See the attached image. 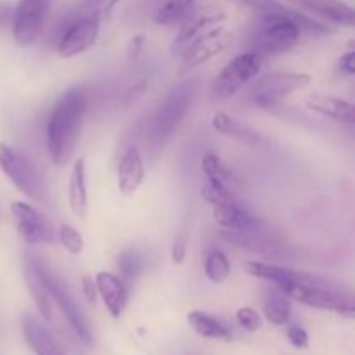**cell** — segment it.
I'll return each instance as SVG.
<instances>
[{
    "instance_id": "13",
    "label": "cell",
    "mask_w": 355,
    "mask_h": 355,
    "mask_svg": "<svg viewBox=\"0 0 355 355\" xmlns=\"http://www.w3.org/2000/svg\"><path fill=\"white\" fill-rule=\"evenodd\" d=\"M243 269L253 277L272 281L276 286H284V284H322L329 281L322 279V277L315 276V274L302 272V270H295L283 266H274V263L259 262V260L245 262L243 263Z\"/></svg>"
},
{
    "instance_id": "15",
    "label": "cell",
    "mask_w": 355,
    "mask_h": 355,
    "mask_svg": "<svg viewBox=\"0 0 355 355\" xmlns=\"http://www.w3.org/2000/svg\"><path fill=\"white\" fill-rule=\"evenodd\" d=\"M304 12L314 14L322 23L336 26H355V10L343 0H288Z\"/></svg>"
},
{
    "instance_id": "39",
    "label": "cell",
    "mask_w": 355,
    "mask_h": 355,
    "mask_svg": "<svg viewBox=\"0 0 355 355\" xmlns=\"http://www.w3.org/2000/svg\"><path fill=\"white\" fill-rule=\"evenodd\" d=\"M10 16H12L10 6L6 2V0H0V28H3L7 23H9Z\"/></svg>"
},
{
    "instance_id": "12",
    "label": "cell",
    "mask_w": 355,
    "mask_h": 355,
    "mask_svg": "<svg viewBox=\"0 0 355 355\" xmlns=\"http://www.w3.org/2000/svg\"><path fill=\"white\" fill-rule=\"evenodd\" d=\"M232 42V35L225 30L224 26L211 28V30H205L198 35L196 38L187 44V47L180 52L182 55V68L191 69L196 66L205 64L215 55L220 54L222 51L229 47Z\"/></svg>"
},
{
    "instance_id": "22",
    "label": "cell",
    "mask_w": 355,
    "mask_h": 355,
    "mask_svg": "<svg viewBox=\"0 0 355 355\" xmlns=\"http://www.w3.org/2000/svg\"><path fill=\"white\" fill-rule=\"evenodd\" d=\"M23 333L35 355H66L49 329L33 315H23Z\"/></svg>"
},
{
    "instance_id": "17",
    "label": "cell",
    "mask_w": 355,
    "mask_h": 355,
    "mask_svg": "<svg viewBox=\"0 0 355 355\" xmlns=\"http://www.w3.org/2000/svg\"><path fill=\"white\" fill-rule=\"evenodd\" d=\"M116 177L118 191H120L121 194L132 196V194L137 193L146 177L144 158H142L139 148L130 146V148L121 155L120 163H118L116 168Z\"/></svg>"
},
{
    "instance_id": "36",
    "label": "cell",
    "mask_w": 355,
    "mask_h": 355,
    "mask_svg": "<svg viewBox=\"0 0 355 355\" xmlns=\"http://www.w3.org/2000/svg\"><path fill=\"white\" fill-rule=\"evenodd\" d=\"M144 35L139 33V35H134V37L130 38V42H128V47H127V52H128V59H130L132 62H135L139 59V55H141L142 52V45H144Z\"/></svg>"
},
{
    "instance_id": "4",
    "label": "cell",
    "mask_w": 355,
    "mask_h": 355,
    "mask_svg": "<svg viewBox=\"0 0 355 355\" xmlns=\"http://www.w3.org/2000/svg\"><path fill=\"white\" fill-rule=\"evenodd\" d=\"M0 170L33 203L47 201V184L33 163L7 142H0Z\"/></svg>"
},
{
    "instance_id": "1",
    "label": "cell",
    "mask_w": 355,
    "mask_h": 355,
    "mask_svg": "<svg viewBox=\"0 0 355 355\" xmlns=\"http://www.w3.org/2000/svg\"><path fill=\"white\" fill-rule=\"evenodd\" d=\"M87 104L85 90L73 87L52 107L47 123V151L55 166H66L75 158Z\"/></svg>"
},
{
    "instance_id": "28",
    "label": "cell",
    "mask_w": 355,
    "mask_h": 355,
    "mask_svg": "<svg viewBox=\"0 0 355 355\" xmlns=\"http://www.w3.org/2000/svg\"><path fill=\"white\" fill-rule=\"evenodd\" d=\"M118 269H120L121 279L125 283H134L144 270L146 262L137 250H127L118 257Z\"/></svg>"
},
{
    "instance_id": "20",
    "label": "cell",
    "mask_w": 355,
    "mask_h": 355,
    "mask_svg": "<svg viewBox=\"0 0 355 355\" xmlns=\"http://www.w3.org/2000/svg\"><path fill=\"white\" fill-rule=\"evenodd\" d=\"M68 205L71 214L80 220H85L89 215V193H87L85 159H75L68 180Z\"/></svg>"
},
{
    "instance_id": "35",
    "label": "cell",
    "mask_w": 355,
    "mask_h": 355,
    "mask_svg": "<svg viewBox=\"0 0 355 355\" xmlns=\"http://www.w3.org/2000/svg\"><path fill=\"white\" fill-rule=\"evenodd\" d=\"M288 338H290L291 345L297 349H307L309 347V335L304 328L297 324H291L288 328Z\"/></svg>"
},
{
    "instance_id": "7",
    "label": "cell",
    "mask_w": 355,
    "mask_h": 355,
    "mask_svg": "<svg viewBox=\"0 0 355 355\" xmlns=\"http://www.w3.org/2000/svg\"><path fill=\"white\" fill-rule=\"evenodd\" d=\"M262 69V58L255 52H243L227 62L211 82V96L217 101L234 97Z\"/></svg>"
},
{
    "instance_id": "18",
    "label": "cell",
    "mask_w": 355,
    "mask_h": 355,
    "mask_svg": "<svg viewBox=\"0 0 355 355\" xmlns=\"http://www.w3.org/2000/svg\"><path fill=\"white\" fill-rule=\"evenodd\" d=\"M24 283H26L28 291H30L31 298H33L35 305H37L38 312L45 321H51L52 318V298L47 290L44 276L40 270V262L33 257L28 255L24 259Z\"/></svg>"
},
{
    "instance_id": "21",
    "label": "cell",
    "mask_w": 355,
    "mask_h": 355,
    "mask_svg": "<svg viewBox=\"0 0 355 355\" xmlns=\"http://www.w3.org/2000/svg\"><path fill=\"white\" fill-rule=\"evenodd\" d=\"M211 215L222 231H248L260 225L259 218L248 214L241 203L211 205Z\"/></svg>"
},
{
    "instance_id": "40",
    "label": "cell",
    "mask_w": 355,
    "mask_h": 355,
    "mask_svg": "<svg viewBox=\"0 0 355 355\" xmlns=\"http://www.w3.org/2000/svg\"><path fill=\"white\" fill-rule=\"evenodd\" d=\"M121 0H106V6H104V9L101 10V12H103V16H111V14H113V10H114V7L118 6V3H120Z\"/></svg>"
},
{
    "instance_id": "30",
    "label": "cell",
    "mask_w": 355,
    "mask_h": 355,
    "mask_svg": "<svg viewBox=\"0 0 355 355\" xmlns=\"http://www.w3.org/2000/svg\"><path fill=\"white\" fill-rule=\"evenodd\" d=\"M211 125L217 132L225 135H232V137H239V139H252L253 135L248 128H245L243 125H239L234 118L229 116L227 113H215L214 120H211Z\"/></svg>"
},
{
    "instance_id": "14",
    "label": "cell",
    "mask_w": 355,
    "mask_h": 355,
    "mask_svg": "<svg viewBox=\"0 0 355 355\" xmlns=\"http://www.w3.org/2000/svg\"><path fill=\"white\" fill-rule=\"evenodd\" d=\"M225 19L224 9H220L218 6L214 3H208L205 7H194L193 12L186 17L182 24H180V30L177 33L175 40H173L172 51L173 52H182L187 47L193 38H196L201 31L207 30L211 24H218Z\"/></svg>"
},
{
    "instance_id": "19",
    "label": "cell",
    "mask_w": 355,
    "mask_h": 355,
    "mask_svg": "<svg viewBox=\"0 0 355 355\" xmlns=\"http://www.w3.org/2000/svg\"><path fill=\"white\" fill-rule=\"evenodd\" d=\"M305 106L314 113L321 114L324 118L340 121V123L354 125L355 113L354 104L345 99H338L333 96H324V94H312L305 99Z\"/></svg>"
},
{
    "instance_id": "37",
    "label": "cell",
    "mask_w": 355,
    "mask_h": 355,
    "mask_svg": "<svg viewBox=\"0 0 355 355\" xmlns=\"http://www.w3.org/2000/svg\"><path fill=\"white\" fill-rule=\"evenodd\" d=\"M338 68H340V71L343 73V75H347V76L354 75V73H355V52L354 51L345 52V54L340 58Z\"/></svg>"
},
{
    "instance_id": "26",
    "label": "cell",
    "mask_w": 355,
    "mask_h": 355,
    "mask_svg": "<svg viewBox=\"0 0 355 355\" xmlns=\"http://www.w3.org/2000/svg\"><path fill=\"white\" fill-rule=\"evenodd\" d=\"M205 274L215 284H220L231 276V262L220 250H211L205 259Z\"/></svg>"
},
{
    "instance_id": "38",
    "label": "cell",
    "mask_w": 355,
    "mask_h": 355,
    "mask_svg": "<svg viewBox=\"0 0 355 355\" xmlns=\"http://www.w3.org/2000/svg\"><path fill=\"white\" fill-rule=\"evenodd\" d=\"M82 291H83V295H85L87 302H90V304H96L97 290H96V281L92 279V276L82 277Z\"/></svg>"
},
{
    "instance_id": "41",
    "label": "cell",
    "mask_w": 355,
    "mask_h": 355,
    "mask_svg": "<svg viewBox=\"0 0 355 355\" xmlns=\"http://www.w3.org/2000/svg\"><path fill=\"white\" fill-rule=\"evenodd\" d=\"M85 2H87V6L94 7V9H96V7H99L101 3H104L106 0H85Z\"/></svg>"
},
{
    "instance_id": "16",
    "label": "cell",
    "mask_w": 355,
    "mask_h": 355,
    "mask_svg": "<svg viewBox=\"0 0 355 355\" xmlns=\"http://www.w3.org/2000/svg\"><path fill=\"white\" fill-rule=\"evenodd\" d=\"M94 281H96L97 295L104 302L107 312L113 318H120L128 304L127 283L120 276H116V274L104 272V270L97 272Z\"/></svg>"
},
{
    "instance_id": "5",
    "label": "cell",
    "mask_w": 355,
    "mask_h": 355,
    "mask_svg": "<svg viewBox=\"0 0 355 355\" xmlns=\"http://www.w3.org/2000/svg\"><path fill=\"white\" fill-rule=\"evenodd\" d=\"M288 298L319 311L336 312L345 318H354L355 304L352 295L345 293L328 281L322 284H284L277 286Z\"/></svg>"
},
{
    "instance_id": "32",
    "label": "cell",
    "mask_w": 355,
    "mask_h": 355,
    "mask_svg": "<svg viewBox=\"0 0 355 355\" xmlns=\"http://www.w3.org/2000/svg\"><path fill=\"white\" fill-rule=\"evenodd\" d=\"M236 321L246 331H257L262 326V319H260L259 312L252 307H241L236 312Z\"/></svg>"
},
{
    "instance_id": "23",
    "label": "cell",
    "mask_w": 355,
    "mask_h": 355,
    "mask_svg": "<svg viewBox=\"0 0 355 355\" xmlns=\"http://www.w3.org/2000/svg\"><path fill=\"white\" fill-rule=\"evenodd\" d=\"M196 7V0H166L156 9L153 21L159 26H175L182 24L186 17Z\"/></svg>"
},
{
    "instance_id": "25",
    "label": "cell",
    "mask_w": 355,
    "mask_h": 355,
    "mask_svg": "<svg viewBox=\"0 0 355 355\" xmlns=\"http://www.w3.org/2000/svg\"><path fill=\"white\" fill-rule=\"evenodd\" d=\"M263 315L270 324L284 326L290 322L291 318V304L290 298L276 286V290H270L263 302Z\"/></svg>"
},
{
    "instance_id": "31",
    "label": "cell",
    "mask_w": 355,
    "mask_h": 355,
    "mask_svg": "<svg viewBox=\"0 0 355 355\" xmlns=\"http://www.w3.org/2000/svg\"><path fill=\"white\" fill-rule=\"evenodd\" d=\"M58 238H59V243L62 245V248H64L68 253H71V255H80V253L83 252L85 243H83L82 234H80L71 224H61V227H59V232H58Z\"/></svg>"
},
{
    "instance_id": "10",
    "label": "cell",
    "mask_w": 355,
    "mask_h": 355,
    "mask_svg": "<svg viewBox=\"0 0 355 355\" xmlns=\"http://www.w3.org/2000/svg\"><path fill=\"white\" fill-rule=\"evenodd\" d=\"M101 17L103 12L94 9L92 12L78 17L68 26L58 42V52L61 58L69 59L83 54L96 44L101 30Z\"/></svg>"
},
{
    "instance_id": "9",
    "label": "cell",
    "mask_w": 355,
    "mask_h": 355,
    "mask_svg": "<svg viewBox=\"0 0 355 355\" xmlns=\"http://www.w3.org/2000/svg\"><path fill=\"white\" fill-rule=\"evenodd\" d=\"M40 270L42 276H44L45 284H47L49 293H51V298L58 304V307L61 309L62 315L66 318L68 324L71 326V329L78 335L80 340H83L85 343H90L92 335H90L89 322H87L82 309L76 304L75 297H73L71 291L68 290L66 283H62L61 277L55 272H52V270L49 269V267H45L44 263H40Z\"/></svg>"
},
{
    "instance_id": "8",
    "label": "cell",
    "mask_w": 355,
    "mask_h": 355,
    "mask_svg": "<svg viewBox=\"0 0 355 355\" xmlns=\"http://www.w3.org/2000/svg\"><path fill=\"white\" fill-rule=\"evenodd\" d=\"M52 0H17L10 16L12 38L19 47H30L44 30Z\"/></svg>"
},
{
    "instance_id": "6",
    "label": "cell",
    "mask_w": 355,
    "mask_h": 355,
    "mask_svg": "<svg viewBox=\"0 0 355 355\" xmlns=\"http://www.w3.org/2000/svg\"><path fill=\"white\" fill-rule=\"evenodd\" d=\"M312 82L309 73L293 71H272L262 75L252 87V101L262 110L277 106L297 90L305 89Z\"/></svg>"
},
{
    "instance_id": "33",
    "label": "cell",
    "mask_w": 355,
    "mask_h": 355,
    "mask_svg": "<svg viewBox=\"0 0 355 355\" xmlns=\"http://www.w3.org/2000/svg\"><path fill=\"white\" fill-rule=\"evenodd\" d=\"M146 89H148V80H141V82L134 83L132 87H128L123 94H121V106L128 107L134 103H137L142 96H144Z\"/></svg>"
},
{
    "instance_id": "34",
    "label": "cell",
    "mask_w": 355,
    "mask_h": 355,
    "mask_svg": "<svg viewBox=\"0 0 355 355\" xmlns=\"http://www.w3.org/2000/svg\"><path fill=\"white\" fill-rule=\"evenodd\" d=\"M187 245H189V238H187V232L180 231L175 236L172 245V260L175 263H182L186 260L187 255Z\"/></svg>"
},
{
    "instance_id": "2",
    "label": "cell",
    "mask_w": 355,
    "mask_h": 355,
    "mask_svg": "<svg viewBox=\"0 0 355 355\" xmlns=\"http://www.w3.org/2000/svg\"><path fill=\"white\" fill-rule=\"evenodd\" d=\"M257 30L252 35V52L260 58L284 54L300 42L304 31L309 33H331V26L309 17L304 10L288 9L286 14L257 16Z\"/></svg>"
},
{
    "instance_id": "27",
    "label": "cell",
    "mask_w": 355,
    "mask_h": 355,
    "mask_svg": "<svg viewBox=\"0 0 355 355\" xmlns=\"http://www.w3.org/2000/svg\"><path fill=\"white\" fill-rule=\"evenodd\" d=\"M201 170H203L205 175H207L208 182L231 187V172H229L227 166L222 163V159L218 158L215 153H207V155L203 156V159H201Z\"/></svg>"
},
{
    "instance_id": "29",
    "label": "cell",
    "mask_w": 355,
    "mask_h": 355,
    "mask_svg": "<svg viewBox=\"0 0 355 355\" xmlns=\"http://www.w3.org/2000/svg\"><path fill=\"white\" fill-rule=\"evenodd\" d=\"M201 198L210 205H234L241 203L231 187L207 182L201 187Z\"/></svg>"
},
{
    "instance_id": "3",
    "label": "cell",
    "mask_w": 355,
    "mask_h": 355,
    "mask_svg": "<svg viewBox=\"0 0 355 355\" xmlns=\"http://www.w3.org/2000/svg\"><path fill=\"white\" fill-rule=\"evenodd\" d=\"M196 82L186 80L166 94V97L156 111L155 118H153L151 135L156 144H165L175 134L180 123L186 120L187 113L193 106L194 96H196Z\"/></svg>"
},
{
    "instance_id": "11",
    "label": "cell",
    "mask_w": 355,
    "mask_h": 355,
    "mask_svg": "<svg viewBox=\"0 0 355 355\" xmlns=\"http://www.w3.org/2000/svg\"><path fill=\"white\" fill-rule=\"evenodd\" d=\"M10 214H12L14 224H16L17 236L23 239V243L37 246L54 241L52 224L33 205L26 203V201H12Z\"/></svg>"
},
{
    "instance_id": "24",
    "label": "cell",
    "mask_w": 355,
    "mask_h": 355,
    "mask_svg": "<svg viewBox=\"0 0 355 355\" xmlns=\"http://www.w3.org/2000/svg\"><path fill=\"white\" fill-rule=\"evenodd\" d=\"M187 322L194 333L208 340H231V331L214 315L201 311H191L187 314Z\"/></svg>"
}]
</instances>
